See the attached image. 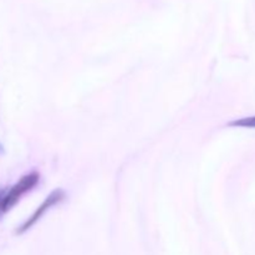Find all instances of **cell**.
Here are the masks:
<instances>
[{"label":"cell","mask_w":255,"mask_h":255,"mask_svg":"<svg viewBox=\"0 0 255 255\" xmlns=\"http://www.w3.org/2000/svg\"><path fill=\"white\" fill-rule=\"evenodd\" d=\"M65 198H66V193H65L64 189H61V188L54 189V191H52L51 193H50L49 196L44 199V202H42V203L40 204L36 209H35L34 213H32L31 216H30L29 218H27L26 221H25L24 223H22L21 226L16 229V234H24L25 232H27L29 229H31L32 227H34L35 224H36L37 222H39L40 219L45 216V213H46L49 209H51L54 206H56V204H60L61 202H64Z\"/></svg>","instance_id":"cell-2"},{"label":"cell","mask_w":255,"mask_h":255,"mask_svg":"<svg viewBox=\"0 0 255 255\" xmlns=\"http://www.w3.org/2000/svg\"><path fill=\"white\" fill-rule=\"evenodd\" d=\"M231 127H241V128H255V116L243 117V119H237L228 124Z\"/></svg>","instance_id":"cell-3"},{"label":"cell","mask_w":255,"mask_h":255,"mask_svg":"<svg viewBox=\"0 0 255 255\" xmlns=\"http://www.w3.org/2000/svg\"><path fill=\"white\" fill-rule=\"evenodd\" d=\"M39 181L40 174L36 171H32L22 176L14 186L0 188V221L7 212L11 211L19 203L22 196L29 193L37 186Z\"/></svg>","instance_id":"cell-1"}]
</instances>
